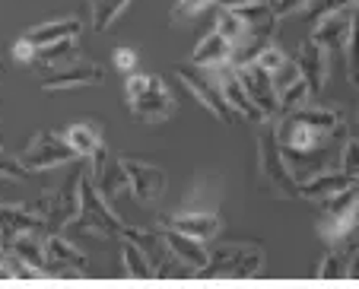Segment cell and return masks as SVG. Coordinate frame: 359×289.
<instances>
[{"label":"cell","mask_w":359,"mask_h":289,"mask_svg":"<svg viewBox=\"0 0 359 289\" xmlns=\"http://www.w3.org/2000/svg\"><path fill=\"white\" fill-rule=\"evenodd\" d=\"M344 128V114L334 105H305L296 112L280 114V121L273 124L280 153L283 159H305V156L318 153L321 147L331 143V137Z\"/></svg>","instance_id":"1"},{"label":"cell","mask_w":359,"mask_h":289,"mask_svg":"<svg viewBox=\"0 0 359 289\" xmlns=\"http://www.w3.org/2000/svg\"><path fill=\"white\" fill-rule=\"evenodd\" d=\"M124 99H128L130 114L143 124H163L175 114V99L165 89L163 76L156 74H128Z\"/></svg>","instance_id":"2"},{"label":"cell","mask_w":359,"mask_h":289,"mask_svg":"<svg viewBox=\"0 0 359 289\" xmlns=\"http://www.w3.org/2000/svg\"><path fill=\"white\" fill-rule=\"evenodd\" d=\"M258 168H261V178H264L267 191L273 197H280V201H299V178L292 175L290 162L280 153L273 128H264L258 137Z\"/></svg>","instance_id":"3"},{"label":"cell","mask_w":359,"mask_h":289,"mask_svg":"<svg viewBox=\"0 0 359 289\" xmlns=\"http://www.w3.org/2000/svg\"><path fill=\"white\" fill-rule=\"evenodd\" d=\"M76 226L86 229V232H95L102 238H121V229L124 222L111 213V203L95 191L93 175L89 168L83 172V184H80V213H76Z\"/></svg>","instance_id":"4"},{"label":"cell","mask_w":359,"mask_h":289,"mask_svg":"<svg viewBox=\"0 0 359 289\" xmlns=\"http://www.w3.org/2000/svg\"><path fill=\"white\" fill-rule=\"evenodd\" d=\"M264 264V248L261 245H248V242H232L223 245L210 255L207 267L201 270L203 276H255Z\"/></svg>","instance_id":"5"},{"label":"cell","mask_w":359,"mask_h":289,"mask_svg":"<svg viewBox=\"0 0 359 289\" xmlns=\"http://www.w3.org/2000/svg\"><path fill=\"white\" fill-rule=\"evenodd\" d=\"M175 76H178V83H182V86L188 89V93L194 95V99L213 114V118H217V121H223V124L236 121V112H232L229 102L223 99L219 86L207 74H201V67H194V64L188 67V64H184V67H175Z\"/></svg>","instance_id":"6"},{"label":"cell","mask_w":359,"mask_h":289,"mask_svg":"<svg viewBox=\"0 0 359 289\" xmlns=\"http://www.w3.org/2000/svg\"><path fill=\"white\" fill-rule=\"evenodd\" d=\"M76 153L70 149V143L64 140V134H51V130H41L35 134V140L22 149L20 166L26 172H41V168H55L64 162H74Z\"/></svg>","instance_id":"7"},{"label":"cell","mask_w":359,"mask_h":289,"mask_svg":"<svg viewBox=\"0 0 359 289\" xmlns=\"http://www.w3.org/2000/svg\"><path fill=\"white\" fill-rule=\"evenodd\" d=\"M118 162H121V172L128 178L130 194L140 203H156L165 194V172L159 166L143 159H130V156H121Z\"/></svg>","instance_id":"8"},{"label":"cell","mask_w":359,"mask_h":289,"mask_svg":"<svg viewBox=\"0 0 359 289\" xmlns=\"http://www.w3.org/2000/svg\"><path fill=\"white\" fill-rule=\"evenodd\" d=\"M207 76H210L213 83L219 86V93H223V99L229 102V108L232 112H238L242 118H248V121H255V124H264V121H271L264 112H261L255 102H251V95L245 93V86L238 83V76H236V70H232V64H226V67H213V70H207Z\"/></svg>","instance_id":"9"},{"label":"cell","mask_w":359,"mask_h":289,"mask_svg":"<svg viewBox=\"0 0 359 289\" xmlns=\"http://www.w3.org/2000/svg\"><path fill=\"white\" fill-rule=\"evenodd\" d=\"M83 172L86 168H76V172H70V178L64 182V188L57 191V194H51V207H48V232H61L64 226H70V222L76 220V213H80V184H83Z\"/></svg>","instance_id":"10"},{"label":"cell","mask_w":359,"mask_h":289,"mask_svg":"<svg viewBox=\"0 0 359 289\" xmlns=\"http://www.w3.org/2000/svg\"><path fill=\"white\" fill-rule=\"evenodd\" d=\"M238 76V83L245 86V93L251 95V102L267 114V118H280V105H277V89L267 70H261L258 64H242V67H232Z\"/></svg>","instance_id":"11"},{"label":"cell","mask_w":359,"mask_h":289,"mask_svg":"<svg viewBox=\"0 0 359 289\" xmlns=\"http://www.w3.org/2000/svg\"><path fill=\"white\" fill-rule=\"evenodd\" d=\"M41 245H45L48 274H61V276L83 274V267H86V255H83L76 245H70L67 238H61L57 232H48V236H41Z\"/></svg>","instance_id":"12"},{"label":"cell","mask_w":359,"mask_h":289,"mask_svg":"<svg viewBox=\"0 0 359 289\" xmlns=\"http://www.w3.org/2000/svg\"><path fill=\"white\" fill-rule=\"evenodd\" d=\"M26 232H48V222L32 203H0V242Z\"/></svg>","instance_id":"13"},{"label":"cell","mask_w":359,"mask_h":289,"mask_svg":"<svg viewBox=\"0 0 359 289\" xmlns=\"http://www.w3.org/2000/svg\"><path fill=\"white\" fill-rule=\"evenodd\" d=\"M159 242H163V248L172 255V261L184 264V267L194 270V274H201V270L207 267V261H210V251L203 248V242H197V238H191V236H182V232H175V229H169V226L159 229Z\"/></svg>","instance_id":"14"},{"label":"cell","mask_w":359,"mask_h":289,"mask_svg":"<svg viewBox=\"0 0 359 289\" xmlns=\"http://www.w3.org/2000/svg\"><path fill=\"white\" fill-rule=\"evenodd\" d=\"M350 22H353V7H344L337 13L318 16L312 22V39L318 45L327 48V54H346V35H350Z\"/></svg>","instance_id":"15"},{"label":"cell","mask_w":359,"mask_h":289,"mask_svg":"<svg viewBox=\"0 0 359 289\" xmlns=\"http://www.w3.org/2000/svg\"><path fill=\"white\" fill-rule=\"evenodd\" d=\"M327 61H331V54H327L325 45H318V41L309 35V39L302 41V48H299L296 54V67L299 74H302V80L309 83V89H312V95L325 93V83H327Z\"/></svg>","instance_id":"16"},{"label":"cell","mask_w":359,"mask_h":289,"mask_svg":"<svg viewBox=\"0 0 359 289\" xmlns=\"http://www.w3.org/2000/svg\"><path fill=\"white\" fill-rule=\"evenodd\" d=\"M163 226L175 229L182 236H191L197 242H210V238L219 236V229H223V220L210 210H188V213H175V216H165Z\"/></svg>","instance_id":"17"},{"label":"cell","mask_w":359,"mask_h":289,"mask_svg":"<svg viewBox=\"0 0 359 289\" xmlns=\"http://www.w3.org/2000/svg\"><path fill=\"white\" fill-rule=\"evenodd\" d=\"M102 80V67L93 61H70L64 67L51 70L48 76H41V89L55 93V89H80L89 86V83H99Z\"/></svg>","instance_id":"18"},{"label":"cell","mask_w":359,"mask_h":289,"mask_svg":"<svg viewBox=\"0 0 359 289\" xmlns=\"http://www.w3.org/2000/svg\"><path fill=\"white\" fill-rule=\"evenodd\" d=\"M64 140L70 143L76 159H89V172L95 175L102 168V162H105V143H102L99 128H93V124H70L64 130Z\"/></svg>","instance_id":"19"},{"label":"cell","mask_w":359,"mask_h":289,"mask_svg":"<svg viewBox=\"0 0 359 289\" xmlns=\"http://www.w3.org/2000/svg\"><path fill=\"white\" fill-rule=\"evenodd\" d=\"M350 184H356V182H353L346 172H340V168H331V172H318V175H312L309 182L299 184V201L325 203V201H331L334 194L346 191Z\"/></svg>","instance_id":"20"},{"label":"cell","mask_w":359,"mask_h":289,"mask_svg":"<svg viewBox=\"0 0 359 289\" xmlns=\"http://www.w3.org/2000/svg\"><path fill=\"white\" fill-rule=\"evenodd\" d=\"M191 64L201 70L226 67V64H232V45L217 32V29H210V32L197 41L194 51H191Z\"/></svg>","instance_id":"21"},{"label":"cell","mask_w":359,"mask_h":289,"mask_svg":"<svg viewBox=\"0 0 359 289\" xmlns=\"http://www.w3.org/2000/svg\"><path fill=\"white\" fill-rule=\"evenodd\" d=\"M45 232H26V236H13L10 242H4V248L16 257V261L29 264V267L41 270L48 276V264H45V245H41Z\"/></svg>","instance_id":"22"},{"label":"cell","mask_w":359,"mask_h":289,"mask_svg":"<svg viewBox=\"0 0 359 289\" xmlns=\"http://www.w3.org/2000/svg\"><path fill=\"white\" fill-rule=\"evenodd\" d=\"M76 48H80V35L57 39V41H51V45H41L39 51H35V64H41L45 70H57V67H64V64L74 61Z\"/></svg>","instance_id":"23"},{"label":"cell","mask_w":359,"mask_h":289,"mask_svg":"<svg viewBox=\"0 0 359 289\" xmlns=\"http://www.w3.org/2000/svg\"><path fill=\"white\" fill-rule=\"evenodd\" d=\"M67 35H80V20H76V16H64V20H51V22H41V26H32L26 32V39L32 41L35 48H41L57 39H67Z\"/></svg>","instance_id":"24"},{"label":"cell","mask_w":359,"mask_h":289,"mask_svg":"<svg viewBox=\"0 0 359 289\" xmlns=\"http://www.w3.org/2000/svg\"><path fill=\"white\" fill-rule=\"evenodd\" d=\"M89 175H93V172H89ZM93 184H95V191L111 203L124 188H128V178H124V172H121V162L118 159L115 162H102V168L93 175Z\"/></svg>","instance_id":"25"},{"label":"cell","mask_w":359,"mask_h":289,"mask_svg":"<svg viewBox=\"0 0 359 289\" xmlns=\"http://www.w3.org/2000/svg\"><path fill=\"white\" fill-rule=\"evenodd\" d=\"M213 29H217V32L229 41L232 51H236V48H242L245 41H248V35H251V26L236 13V10H219L217 26H213Z\"/></svg>","instance_id":"26"},{"label":"cell","mask_w":359,"mask_h":289,"mask_svg":"<svg viewBox=\"0 0 359 289\" xmlns=\"http://www.w3.org/2000/svg\"><path fill=\"white\" fill-rule=\"evenodd\" d=\"M121 264H124V274L134 276V280H149V276H156L153 261H149L130 238H124V245H121Z\"/></svg>","instance_id":"27"},{"label":"cell","mask_w":359,"mask_h":289,"mask_svg":"<svg viewBox=\"0 0 359 289\" xmlns=\"http://www.w3.org/2000/svg\"><path fill=\"white\" fill-rule=\"evenodd\" d=\"M130 0H89V10H93V29L95 32H105L118 16L128 10Z\"/></svg>","instance_id":"28"},{"label":"cell","mask_w":359,"mask_h":289,"mask_svg":"<svg viewBox=\"0 0 359 289\" xmlns=\"http://www.w3.org/2000/svg\"><path fill=\"white\" fill-rule=\"evenodd\" d=\"M344 70L350 76L353 86H359V4L353 7L350 35H346V54H344Z\"/></svg>","instance_id":"29"},{"label":"cell","mask_w":359,"mask_h":289,"mask_svg":"<svg viewBox=\"0 0 359 289\" xmlns=\"http://www.w3.org/2000/svg\"><path fill=\"white\" fill-rule=\"evenodd\" d=\"M312 102V89H309V83L299 76L296 83H290L286 89H280L277 93V105H280V114L286 112H296V108H305Z\"/></svg>","instance_id":"30"},{"label":"cell","mask_w":359,"mask_h":289,"mask_svg":"<svg viewBox=\"0 0 359 289\" xmlns=\"http://www.w3.org/2000/svg\"><path fill=\"white\" fill-rule=\"evenodd\" d=\"M318 276H321V280H344V276H346V248L340 242L331 245V251L321 257Z\"/></svg>","instance_id":"31"},{"label":"cell","mask_w":359,"mask_h":289,"mask_svg":"<svg viewBox=\"0 0 359 289\" xmlns=\"http://www.w3.org/2000/svg\"><path fill=\"white\" fill-rule=\"evenodd\" d=\"M286 61H290V58H286V54H283V48H277V45H273V41H271V45H264V48H261V54H258V58H255V61H251V64H258L261 70H267V74L273 76L280 67H283Z\"/></svg>","instance_id":"32"},{"label":"cell","mask_w":359,"mask_h":289,"mask_svg":"<svg viewBox=\"0 0 359 289\" xmlns=\"http://www.w3.org/2000/svg\"><path fill=\"white\" fill-rule=\"evenodd\" d=\"M340 172H346L353 182H359V140L356 137H350L344 143V149H340Z\"/></svg>","instance_id":"33"},{"label":"cell","mask_w":359,"mask_h":289,"mask_svg":"<svg viewBox=\"0 0 359 289\" xmlns=\"http://www.w3.org/2000/svg\"><path fill=\"white\" fill-rule=\"evenodd\" d=\"M359 0H318V7L309 13V22H315L318 16H327V13H337V10H344V7H356Z\"/></svg>","instance_id":"34"},{"label":"cell","mask_w":359,"mask_h":289,"mask_svg":"<svg viewBox=\"0 0 359 289\" xmlns=\"http://www.w3.org/2000/svg\"><path fill=\"white\" fill-rule=\"evenodd\" d=\"M309 4H312V0H271V10H273V16H277V20H283V16L305 10Z\"/></svg>","instance_id":"35"},{"label":"cell","mask_w":359,"mask_h":289,"mask_svg":"<svg viewBox=\"0 0 359 289\" xmlns=\"http://www.w3.org/2000/svg\"><path fill=\"white\" fill-rule=\"evenodd\" d=\"M0 175L10 178V182H20V178L26 175V168L20 166V159H10V156L0 149Z\"/></svg>","instance_id":"36"},{"label":"cell","mask_w":359,"mask_h":289,"mask_svg":"<svg viewBox=\"0 0 359 289\" xmlns=\"http://www.w3.org/2000/svg\"><path fill=\"white\" fill-rule=\"evenodd\" d=\"M213 0H178L175 7V20H188V16H197L201 10H207Z\"/></svg>","instance_id":"37"},{"label":"cell","mask_w":359,"mask_h":289,"mask_svg":"<svg viewBox=\"0 0 359 289\" xmlns=\"http://www.w3.org/2000/svg\"><path fill=\"white\" fill-rule=\"evenodd\" d=\"M111 61H115V67L121 70V74H134V67H137V54L130 51V48H118V51L111 54Z\"/></svg>","instance_id":"38"},{"label":"cell","mask_w":359,"mask_h":289,"mask_svg":"<svg viewBox=\"0 0 359 289\" xmlns=\"http://www.w3.org/2000/svg\"><path fill=\"white\" fill-rule=\"evenodd\" d=\"M35 51H39V48H35L32 41L22 35V39L13 45V61H20V64H35Z\"/></svg>","instance_id":"39"},{"label":"cell","mask_w":359,"mask_h":289,"mask_svg":"<svg viewBox=\"0 0 359 289\" xmlns=\"http://www.w3.org/2000/svg\"><path fill=\"white\" fill-rule=\"evenodd\" d=\"M219 10H236V7H245V4H261V0H213Z\"/></svg>","instance_id":"40"},{"label":"cell","mask_w":359,"mask_h":289,"mask_svg":"<svg viewBox=\"0 0 359 289\" xmlns=\"http://www.w3.org/2000/svg\"><path fill=\"white\" fill-rule=\"evenodd\" d=\"M7 261V248H4V245H0V264Z\"/></svg>","instance_id":"41"},{"label":"cell","mask_w":359,"mask_h":289,"mask_svg":"<svg viewBox=\"0 0 359 289\" xmlns=\"http://www.w3.org/2000/svg\"><path fill=\"white\" fill-rule=\"evenodd\" d=\"M356 121H359V112H356Z\"/></svg>","instance_id":"42"},{"label":"cell","mask_w":359,"mask_h":289,"mask_svg":"<svg viewBox=\"0 0 359 289\" xmlns=\"http://www.w3.org/2000/svg\"><path fill=\"white\" fill-rule=\"evenodd\" d=\"M86 4H89V0H86Z\"/></svg>","instance_id":"43"}]
</instances>
